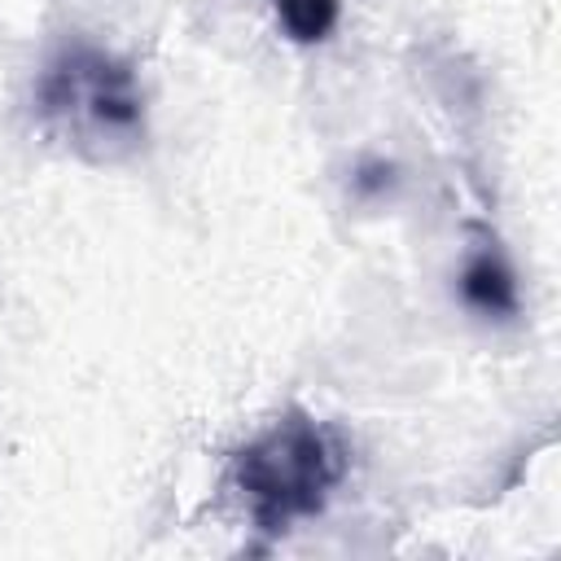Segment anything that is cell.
<instances>
[{
  "label": "cell",
  "instance_id": "obj_3",
  "mask_svg": "<svg viewBox=\"0 0 561 561\" xmlns=\"http://www.w3.org/2000/svg\"><path fill=\"white\" fill-rule=\"evenodd\" d=\"M272 9L280 18V26L302 44L324 39L337 22V0H272Z\"/></svg>",
  "mask_w": 561,
  "mask_h": 561
},
{
  "label": "cell",
  "instance_id": "obj_2",
  "mask_svg": "<svg viewBox=\"0 0 561 561\" xmlns=\"http://www.w3.org/2000/svg\"><path fill=\"white\" fill-rule=\"evenodd\" d=\"M48 118L66 127L75 145L101 140L105 153L114 145H131L140 136V96L123 66L92 48H66L39 88Z\"/></svg>",
  "mask_w": 561,
  "mask_h": 561
},
{
  "label": "cell",
  "instance_id": "obj_1",
  "mask_svg": "<svg viewBox=\"0 0 561 561\" xmlns=\"http://www.w3.org/2000/svg\"><path fill=\"white\" fill-rule=\"evenodd\" d=\"M342 473V451L329 430L307 416L276 421L237 456V486L250 500V513L263 530H285L294 517H307L324 504L329 486Z\"/></svg>",
  "mask_w": 561,
  "mask_h": 561
}]
</instances>
